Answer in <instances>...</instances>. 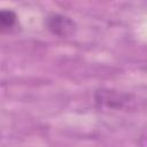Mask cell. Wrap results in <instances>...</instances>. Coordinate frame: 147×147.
<instances>
[{
	"mask_svg": "<svg viewBox=\"0 0 147 147\" xmlns=\"http://www.w3.org/2000/svg\"><path fill=\"white\" fill-rule=\"evenodd\" d=\"M46 28L59 37L72 36L76 31V23L62 14H51L46 17Z\"/></svg>",
	"mask_w": 147,
	"mask_h": 147,
	"instance_id": "6da1fadb",
	"label": "cell"
},
{
	"mask_svg": "<svg viewBox=\"0 0 147 147\" xmlns=\"http://www.w3.org/2000/svg\"><path fill=\"white\" fill-rule=\"evenodd\" d=\"M126 101L127 100L125 99L124 95L118 94V93L113 92V91L102 90V91H99L96 93V102L98 103H101V105H105L107 107L122 108L125 105Z\"/></svg>",
	"mask_w": 147,
	"mask_h": 147,
	"instance_id": "7a4b0ae2",
	"label": "cell"
},
{
	"mask_svg": "<svg viewBox=\"0 0 147 147\" xmlns=\"http://www.w3.org/2000/svg\"><path fill=\"white\" fill-rule=\"evenodd\" d=\"M17 24V15L10 9H0V32H9Z\"/></svg>",
	"mask_w": 147,
	"mask_h": 147,
	"instance_id": "3957f363",
	"label": "cell"
}]
</instances>
